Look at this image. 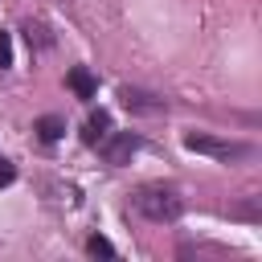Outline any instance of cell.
<instances>
[{
    "instance_id": "1",
    "label": "cell",
    "mask_w": 262,
    "mask_h": 262,
    "mask_svg": "<svg viewBox=\"0 0 262 262\" xmlns=\"http://www.w3.org/2000/svg\"><path fill=\"white\" fill-rule=\"evenodd\" d=\"M131 205H135V213H143L147 221H176V217L184 213V201H180V192H176L172 184H143V188H135Z\"/></svg>"
},
{
    "instance_id": "2",
    "label": "cell",
    "mask_w": 262,
    "mask_h": 262,
    "mask_svg": "<svg viewBox=\"0 0 262 262\" xmlns=\"http://www.w3.org/2000/svg\"><path fill=\"white\" fill-rule=\"evenodd\" d=\"M184 147L201 151V156H213V160H246L250 156V143H242V139H213V135H201V131H188Z\"/></svg>"
},
{
    "instance_id": "3",
    "label": "cell",
    "mask_w": 262,
    "mask_h": 262,
    "mask_svg": "<svg viewBox=\"0 0 262 262\" xmlns=\"http://www.w3.org/2000/svg\"><path fill=\"white\" fill-rule=\"evenodd\" d=\"M135 151H139V135H135V131H119V135H106V139H102V156H106V164H115V168L131 164Z\"/></svg>"
},
{
    "instance_id": "4",
    "label": "cell",
    "mask_w": 262,
    "mask_h": 262,
    "mask_svg": "<svg viewBox=\"0 0 262 262\" xmlns=\"http://www.w3.org/2000/svg\"><path fill=\"white\" fill-rule=\"evenodd\" d=\"M106 135H111V115H106V111L98 106V111H90V119H86V131H82V139H86V143L94 147V143H102Z\"/></svg>"
},
{
    "instance_id": "5",
    "label": "cell",
    "mask_w": 262,
    "mask_h": 262,
    "mask_svg": "<svg viewBox=\"0 0 262 262\" xmlns=\"http://www.w3.org/2000/svg\"><path fill=\"white\" fill-rule=\"evenodd\" d=\"M66 82H70V90H74L78 98H94V94H98V82H94V78H90V74H86L82 66H74Z\"/></svg>"
},
{
    "instance_id": "6",
    "label": "cell",
    "mask_w": 262,
    "mask_h": 262,
    "mask_svg": "<svg viewBox=\"0 0 262 262\" xmlns=\"http://www.w3.org/2000/svg\"><path fill=\"white\" fill-rule=\"evenodd\" d=\"M33 131H37L45 143H53V139H61V135H66V119H57V115H41V119L33 123Z\"/></svg>"
},
{
    "instance_id": "7",
    "label": "cell",
    "mask_w": 262,
    "mask_h": 262,
    "mask_svg": "<svg viewBox=\"0 0 262 262\" xmlns=\"http://www.w3.org/2000/svg\"><path fill=\"white\" fill-rule=\"evenodd\" d=\"M119 98H123L127 106H139V111H156V106H160V102H147V94H139V90H131V86H123Z\"/></svg>"
},
{
    "instance_id": "8",
    "label": "cell",
    "mask_w": 262,
    "mask_h": 262,
    "mask_svg": "<svg viewBox=\"0 0 262 262\" xmlns=\"http://www.w3.org/2000/svg\"><path fill=\"white\" fill-rule=\"evenodd\" d=\"M86 254H94V258H115V246H111L106 237H98V233H94V237L86 242Z\"/></svg>"
},
{
    "instance_id": "9",
    "label": "cell",
    "mask_w": 262,
    "mask_h": 262,
    "mask_svg": "<svg viewBox=\"0 0 262 262\" xmlns=\"http://www.w3.org/2000/svg\"><path fill=\"white\" fill-rule=\"evenodd\" d=\"M8 66H12V33L0 29V70H8Z\"/></svg>"
},
{
    "instance_id": "10",
    "label": "cell",
    "mask_w": 262,
    "mask_h": 262,
    "mask_svg": "<svg viewBox=\"0 0 262 262\" xmlns=\"http://www.w3.org/2000/svg\"><path fill=\"white\" fill-rule=\"evenodd\" d=\"M12 180H16V168H12V160H4V156H0V188H4V184H12Z\"/></svg>"
}]
</instances>
